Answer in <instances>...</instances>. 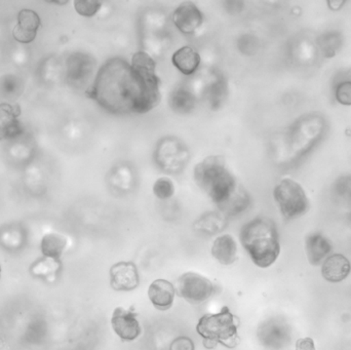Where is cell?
I'll return each instance as SVG.
<instances>
[{
    "instance_id": "obj_1",
    "label": "cell",
    "mask_w": 351,
    "mask_h": 350,
    "mask_svg": "<svg viewBox=\"0 0 351 350\" xmlns=\"http://www.w3.org/2000/svg\"><path fill=\"white\" fill-rule=\"evenodd\" d=\"M160 84L154 58L138 51L131 63L121 58L108 60L86 94L110 113H147L160 103Z\"/></svg>"
},
{
    "instance_id": "obj_2",
    "label": "cell",
    "mask_w": 351,
    "mask_h": 350,
    "mask_svg": "<svg viewBox=\"0 0 351 350\" xmlns=\"http://www.w3.org/2000/svg\"><path fill=\"white\" fill-rule=\"evenodd\" d=\"M194 180L220 210L228 205L243 189L237 185L222 156H208L196 164Z\"/></svg>"
},
{
    "instance_id": "obj_3",
    "label": "cell",
    "mask_w": 351,
    "mask_h": 350,
    "mask_svg": "<svg viewBox=\"0 0 351 350\" xmlns=\"http://www.w3.org/2000/svg\"><path fill=\"white\" fill-rule=\"evenodd\" d=\"M241 242L252 262L260 268L271 266L280 254L276 224L267 218H256L241 230Z\"/></svg>"
},
{
    "instance_id": "obj_4",
    "label": "cell",
    "mask_w": 351,
    "mask_h": 350,
    "mask_svg": "<svg viewBox=\"0 0 351 350\" xmlns=\"http://www.w3.org/2000/svg\"><path fill=\"white\" fill-rule=\"evenodd\" d=\"M239 320L228 308H223L219 314H206L200 318L196 330L204 339L206 349L218 345L233 349L239 343Z\"/></svg>"
},
{
    "instance_id": "obj_5",
    "label": "cell",
    "mask_w": 351,
    "mask_h": 350,
    "mask_svg": "<svg viewBox=\"0 0 351 350\" xmlns=\"http://www.w3.org/2000/svg\"><path fill=\"white\" fill-rule=\"evenodd\" d=\"M274 199L286 219H296L305 215L311 208L308 197L299 183L292 179L280 181L274 191Z\"/></svg>"
},
{
    "instance_id": "obj_6",
    "label": "cell",
    "mask_w": 351,
    "mask_h": 350,
    "mask_svg": "<svg viewBox=\"0 0 351 350\" xmlns=\"http://www.w3.org/2000/svg\"><path fill=\"white\" fill-rule=\"evenodd\" d=\"M180 297L191 304H200L210 299L215 293V286L210 279L195 273H184L177 283Z\"/></svg>"
},
{
    "instance_id": "obj_7",
    "label": "cell",
    "mask_w": 351,
    "mask_h": 350,
    "mask_svg": "<svg viewBox=\"0 0 351 350\" xmlns=\"http://www.w3.org/2000/svg\"><path fill=\"white\" fill-rule=\"evenodd\" d=\"M156 158L158 166L167 172H177L187 162V148L177 138L166 137L158 143Z\"/></svg>"
},
{
    "instance_id": "obj_8",
    "label": "cell",
    "mask_w": 351,
    "mask_h": 350,
    "mask_svg": "<svg viewBox=\"0 0 351 350\" xmlns=\"http://www.w3.org/2000/svg\"><path fill=\"white\" fill-rule=\"evenodd\" d=\"M96 61L84 53H72L67 60V82L73 88H84L94 74Z\"/></svg>"
},
{
    "instance_id": "obj_9",
    "label": "cell",
    "mask_w": 351,
    "mask_h": 350,
    "mask_svg": "<svg viewBox=\"0 0 351 350\" xmlns=\"http://www.w3.org/2000/svg\"><path fill=\"white\" fill-rule=\"evenodd\" d=\"M110 285L115 291H134L139 287L140 277L134 262H119L110 268Z\"/></svg>"
},
{
    "instance_id": "obj_10",
    "label": "cell",
    "mask_w": 351,
    "mask_h": 350,
    "mask_svg": "<svg viewBox=\"0 0 351 350\" xmlns=\"http://www.w3.org/2000/svg\"><path fill=\"white\" fill-rule=\"evenodd\" d=\"M111 325L119 338L123 341H134L141 335V326L137 320V314L132 310L117 308L112 314Z\"/></svg>"
},
{
    "instance_id": "obj_11",
    "label": "cell",
    "mask_w": 351,
    "mask_h": 350,
    "mask_svg": "<svg viewBox=\"0 0 351 350\" xmlns=\"http://www.w3.org/2000/svg\"><path fill=\"white\" fill-rule=\"evenodd\" d=\"M173 21L178 30L182 33L193 34L202 26V14L195 4L186 1L176 8Z\"/></svg>"
},
{
    "instance_id": "obj_12",
    "label": "cell",
    "mask_w": 351,
    "mask_h": 350,
    "mask_svg": "<svg viewBox=\"0 0 351 350\" xmlns=\"http://www.w3.org/2000/svg\"><path fill=\"white\" fill-rule=\"evenodd\" d=\"M20 114L18 105L0 102V141L22 135L24 127L19 119Z\"/></svg>"
},
{
    "instance_id": "obj_13",
    "label": "cell",
    "mask_w": 351,
    "mask_h": 350,
    "mask_svg": "<svg viewBox=\"0 0 351 350\" xmlns=\"http://www.w3.org/2000/svg\"><path fill=\"white\" fill-rule=\"evenodd\" d=\"M40 27V18L32 10H22L19 12L18 23L12 30V36L21 43H30L36 37Z\"/></svg>"
},
{
    "instance_id": "obj_14",
    "label": "cell",
    "mask_w": 351,
    "mask_h": 350,
    "mask_svg": "<svg viewBox=\"0 0 351 350\" xmlns=\"http://www.w3.org/2000/svg\"><path fill=\"white\" fill-rule=\"evenodd\" d=\"M148 296L156 310L166 312L174 304L176 296L174 285L167 279H156L150 285Z\"/></svg>"
},
{
    "instance_id": "obj_15",
    "label": "cell",
    "mask_w": 351,
    "mask_h": 350,
    "mask_svg": "<svg viewBox=\"0 0 351 350\" xmlns=\"http://www.w3.org/2000/svg\"><path fill=\"white\" fill-rule=\"evenodd\" d=\"M351 264L350 260L341 254L328 257L322 267V275L330 283H340L350 275Z\"/></svg>"
},
{
    "instance_id": "obj_16",
    "label": "cell",
    "mask_w": 351,
    "mask_h": 350,
    "mask_svg": "<svg viewBox=\"0 0 351 350\" xmlns=\"http://www.w3.org/2000/svg\"><path fill=\"white\" fill-rule=\"evenodd\" d=\"M212 255L220 264L231 265L237 260V245L230 234H224L215 240Z\"/></svg>"
},
{
    "instance_id": "obj_17",
    "label": "cell",
    "mask_w": 351,
    "mask_h": 350,
    "mask_svg": "<svg viewBox=\"0 0 351 350\" xmlns=\"http://www.w3.org/2000/svg\"><path fill=\"white\" fill-rule=\"evenodd\" d=\"M200 55L193 47H183L178 49L172 57V62L176 68L184 75L195 73L200 65Z\"/></svg>"
},
{
    "instance_id": "obj_18",
    "label": "cell",
    "mask_w": 351,
    "mask_h": 350,
    "mask_svg": "<svg viewBox=\"0 0 351 350\" xmlns=\"http://www.w3.org/2000/svg\"><path fill=\"white\" fill-rule=\"evenodd\" d=\"M306 251L309 262L317 266L331 253L332 246L322 234H315L307 238Z\"/></svg>"
},
{
    "instance_id": "obj_19",
    "label": "cell",
    "mask_w": 351,
    "mask_h": 350,
    "mask_svg": "<svg viewBox=\"0 0 351 350\" xmlns=\"http://www.w3.org/2000/svg\"><path fill=\"white\" fill-rule=\"evenodd\" d=\"M195 96L185 86L175 88L169 98L171 108L180 114H187L191 112L195 106Z\"/></svg>"
},
{
    "instance_id": "obj_20",
    "label": "cell",
    "mask_w": 351,
    "mask_h": 350,
    "mask_svg": "<svg viewBox=\"0 0 351 350\" xmlns=\"http://www.w3.org/2000/svg\"><path fill=\"white\" fill-rule=\"evenodd\" d=\"M228 94L227 82L223 75L215 76L214 80L210 82L206 88V99L213 110L220 108L225 102Z\"/></svg>"
},
{
    "instance_id": "obj_21",
    "label": "cell",
    "mask_w": 351,
    "mask_h": 350,
    "mask_svg": "<svg viewBox=\"0 0 351 350\" xmlns=\"http://www.w3.org/2000/svg\"><path fill=\"white\" fill-rule=\"evenodd\" d=\"M66 240L59 234H47L41 242V252L45 257L58 260L65 250Z\"/></svg>"
},
{
    "instance_id": "obj_22",
    "label": "cell",
    "mask_w": 351,
    "mask_h": 350,
    "mask_svg": "<svg viewBox=\"0 0 351 350\" xmlns=\"http://www.w3.org/2000/svg\"><path fill=\"white\" fill-rule=\"evenodd\" d=\"M24 90L23 82L14 74H6L0 78V96L2 98L14 100L22 94Z\"/></svg>"
},
{
    "instance_id": "obj_23",
    "label": "cell",
    "mask_w": 351,
    "mask_h": 350,
    "mask_svg": "<svg viewBox=\"0 0 351 350\" xmlns=\"http://www.w3.org/2000/svg\"><path fill=\"white\" fill-rule=\"evenodd\" d=\"M342 43H343V40H342L341 34L335 31L325 33L317 40L319 49L326 58L334 57L341 49Z\"/></svg>"
},
{
    "instance_id": "obj_24",
    "label": "cell",
    "mask_w": 351,
    "mask_h": 350,
    "mask_svg": "<svg viewBox=\"0 0 351 350\" xmlns=\"http://www.w3.org/2000/svg\"><path fill=\"white\" fill-rule=\"evenodd\" d=\"M224 224V218L220 214L208 213L200 218L196 225L202 232H206V234H215V232L222 229Z\"/></svg>"
},
{
    "instance_id": "obj_25",
    "label": "cell",
    "mask_w": 351,
    "mask_h": 350,
    "mask_svg": "<svg viewBox=\"0 0 351 350\" xmlns=\"http://www.w3.org/2000/svg\"><path fill=\"white\" fill-rule=\"evenodd\" d=\"M154 193L158 199H169L174 195L175 186L172 180L169 178H160L154 183Z\"/></svg>"
},
{
    "instance_id": "obj_26",
    "label": "cell",
    "mask_w": 351,
    "mask_h": 350,
    "mask_svg": "<svg viewBox=\"0 0 351 350\" xmlns=\"http://www.w3.org/2000/svg\"><path fill=\"white\" fill-rule=\"evenodd\" d=\"M102 2L97 0H77L74 2L76 12L84 16H93L99 12Z\"/></svg>"
},
{
    "instance_id": "obj_27",
    "label": "cell",
    "mask_w": 351,
    "mask_h": 350,
    "mask_svg": "<svg viewBox=\"0 0 351 350\" xmlns=\"http://www.w3.org/2000/svg\"><path fill=\"white\" fill-rule=\"evenodd\" d=\"M336 100L340 104L350 106L351 105V80H344L336 86Z\"/></svg>"
},
{
    "instance_id": "obj_28",
    "label": "cell",
    "mask_w": 351,
    "mask_h": 350,
    "mask_svg": "<svg viewBox=\"0 0 351 350\" xmlns=\"http://www.w3.org/2000/svg\"><path fill=\"white\" fill-rule=\"evenodd\" d=\"M239 51L245 55H251L257 49V41L251 35H243L239 40Z\"/></svg>"
},
{
    "instance_id": "obj_29",
    "label": "cell",
    "mask_w": 351,
    "mask_h": 350,
    "mask_svg": "<svg viewBox=\"0 0 351 350\" xmlns=\"http://www.w3.org/2000/svg\"><path fill=\"white\" fill-rule=\"evenodd\" d=\"M170 350H194V343L188 337H179L173 341Z\"/></svg>"
},
{
    "instance_id": "obj_30",
    "label": "cell",
    "mask_w": 351,
    "mask_h": 350,
    "mask_svg": "<svg viewBox=\"0 0 351 350\" xmlns=\"http://www.w3.org/2000/svg\"><path fill=\"white\" fill-rule=\"evenodd\" d=\"M296 350H315V341L309 337L299 339L296 342Z\"/></svg>"
},
{
    "instance_id": "obj_31",
    "label": "cell",
    "mask_w": 351,
    "mask_h": 350,
    "mask_svg": "<svg viewBox=\"0 0 351 350\" xmlns=\"http://www.w3.org/2000/svg\"><path fill=\"white\" fill-rule=\"evenodd\" d=\"M0 277H1V267H0Z\"/></svg>"
}]
</instances>
